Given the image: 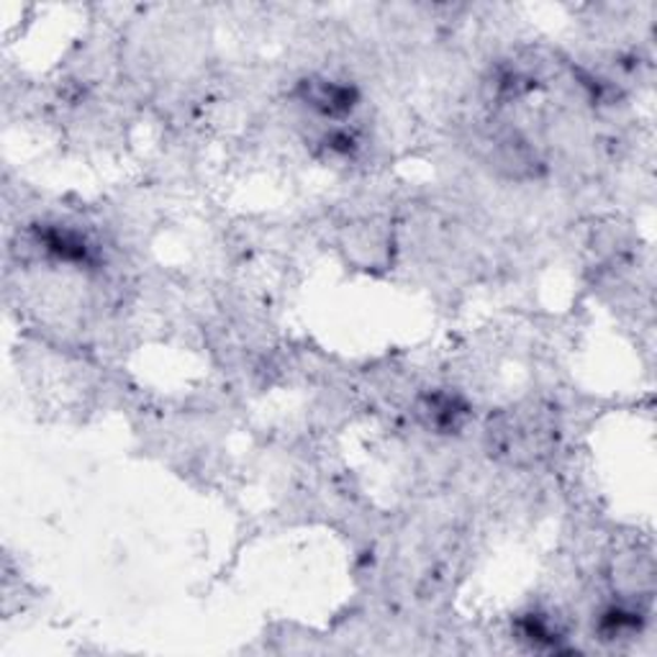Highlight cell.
<instances>
[{
    "instance_id": "obj_3",
    "label": "cell",
    "mask_w": 657,
    "mask_h": 657,
    "mask_svg": "<svg viewBox=\"0 0 657 657\" xmlns=\"http://www.w3.org/2000/svg\"><path fill=\"white\" fill-rule=\"evenodd\" d=\"M421 417H424L427 424L434 427L437 432L452 434L465 424L467 406L460 401L457 396L434 394L432 398H427V401L421 403Z\"/></svg>"
},
{
    "instance_id": "obj_1",
    "label": "cell",
    "mask_w": 657,
    "mask_h": 657,
    "mask_svg": "<svg viewBox=\"0 0 657 657\" xmlns=\"http://www.w3.org/2000/svg\"><path fill=\"white\" fill-rule=\"evenodd\" d=\"M299 98L303 106L316 111L324 119H347L359 104V93L355 85L332 80V77H306L299 83Z\"/></svg>"
},
{
    "instance_id": "obj_2",
    "label": "cell",
    "mask_w": 657,
    "mask_h": 657,
    "mask_svg": "<svg viewBox=\"0 0 657 657\" xmlns=\"http://www.w3.org/2000/svg\"><path fill=\"white\" fill-rule=\"evenodd\" d=\"M39 245L50 252L54 260L65 265H90L93 262V247L88 239L73 229H62V226H46L39 231Z\"/></svg>"
}]
</instances>
